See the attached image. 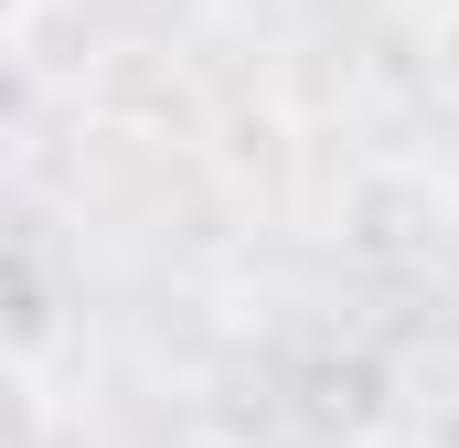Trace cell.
Instances as JSON below:
<instances>
[{
  "mask_svg": "<svg viewBox=\"0 0 459 448\" xmlns=\"http://www.w3.org/2000/svg\"><path fill=\"white\" fill-rule=\"evenodd\" d=\"M428 54H438V75L459 97V0H428Z\"/></svg>",
  "mask_w": 459,
  "mask_h": 448,
  "instance_id": "obj_2",
  "label": "cell"
},
{
  "mask_svg": "<svg viewBox=\"0 0 459 448\" xmlns=\"http://www.w3.org/2000/svg\"><path fill=\"white\" fill-rule=\"evenodd\" d=\"M22 22H32V0H0V43H11V32H22Z\"/></svg>",
  "mask_w": 459,
  "mask_h": 448,
  "instance_id": "obj_3",
  "label": "cell"
},
{
  "mask_svg": "<svg viewBox=\"0 0 459 448\" xmlns=\"http://www.w3.org/2000/svg\"><path fill=\"white\" fill-rule=\"evenodd\" d=\"M0 448H54V384L22 341H0Z\"/></svg>",
  "mask_w": 459,
  "mask_h": 448,
  "instance_id": "obj_1",
  "label": "cell"
}]
</instances>
